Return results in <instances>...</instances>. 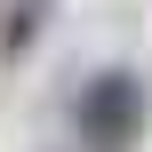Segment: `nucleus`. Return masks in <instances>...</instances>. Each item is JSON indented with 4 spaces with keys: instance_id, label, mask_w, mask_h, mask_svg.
Here are the masks:
<instances>
[{
    "instance_id": "nucleus-1",
    "label": "nucleus",
    "mask_w": 152,
    "mask_h": 152,
    "mask_svg": "<svg viewBox=\"0 0 152 152\" xmlns=\"http://www.w3.org/2000/svg\"><path fill=\"white\" fill-rule=\"evenodd\" d=\"M144 112H152L144 80H136L128 64H104V72H88L80 96H72V144L80 152H136Z\"/></svg>"
},
{
    "instance_id": "nucleus-2",
    "label": "nucleus",
    "mask_w": 152,
    "mask_h": 152,
    "mask_svg": "<svg viewBox=\"0 0 152 152\" xmlns=\"http://www.w3.org/2000/svg\"><path fill=\"white\" fill-rule=\"evenodd\" d=\"M40 24H48V0H16L8 24H0V64H16V56L40 40Z\"/></svg>"
}]
</instances>
